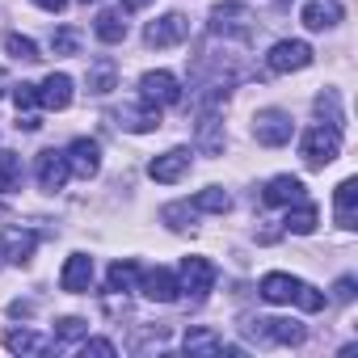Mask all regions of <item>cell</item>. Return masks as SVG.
Masks as SVG:
<instances>
[{
    "label": "cell",
    "instance_id": "1",
    "mask_svg": "<svg viewBox=\"0 0 358 358\" xmlns=\"http://www.w3.org/2000/svg\"><path fill=\"white\" fill-rule=\"evenodd\" d=\"M262 299H270V303H299L303 312H320L324 308V295L316 287H308V282H299L291 274H278V270L262 278Z\"/></svg>",
    "mask_w": 358,
    "mask_h": 358
},
{
    "label": "cell",
    "instance_id": "2",
    "mask_svg": "<svg viewBox=\"0 0 358 358\" xmlns=\"http://www.w3.org/2000/svg\"><path fill=\"white\" fill-rule=\"evenodd\" d=\"M299 152H303V160H308L312 169H324V164L337 160V152H341V127H312V131L303 135Z\"/></svg>",
    "mask_w": 358,
    "mask_h": 358
},
{
    "label": "cell",
    "instance_id": "3",
    "mask_svg": "<svg viewBox=\"0 0 358 358\" xmlns=\"http://www.w3.org/2000/svg\"><path fill=\"white\" fill-rule=\"evenodd\" d=\"M253 135H257V143H266V148H282V143H291V135H295V122H291V114L287 110H257V118H253Z\"/></svg>",
    "mask_w": 358,
    "mask_h": 358
},
{
    "label": "cell",
    "instance_id": "4",
    "mask_svg": "<svg viewBox=\"0 0 358 358\" xmlns=\"http://www.w3.org/2000/svg\"><path fill=\"white\" fill-rule=\"evenodd\" d=\"M215 274H220V270H215L207 257H186V262H182V274H177V291L203 299V295L215 287Z\"/></svg>",
    "mask_w": 358,
    "mask_h": 358
},
{
    "label": "cell",
    "instance_id": "5",
    "mask_svg": "<svg viewBox=\"0 0 358 358\" xmlns=\"http://www.w3.org/2000/svg\"><path fill=\"white\" fill-rule=\"evenodd\" d=\"M266 64H270V72H303L312 64V47L299 43V38H282V43L270 47Z\"/></svg>",
    "mask_w": 358,
    "mask_h": 358
},
{
    "label": "cell",
    "instance_id": "6",
    "mask_svg": "<svg viewBox=\"0 0 358 358\" xmlns=\"http://www.w3.org/2000/svg\"><path fill=\"white\" fill-rule=\"evenodd\" d=\"M139 97H143L148 106H177V101H182V85H177L173 72H143Z\"/></svg>",
    "mask_w": 358,
    "mask_h": 358
},
{
    "label": "cell",
    "instance_id": "7",
    "mask_svg": "<svg viewBox=\"0 0 358 358\" xmlns=\"http://www.w3.org/2000/svg\"><path fill=\"white\" fill-rule=\"evenodd\" d=\"M186 34H190V22H186L182 13H164L160 22L148 26L143 43H148V47H177V43H186Z\"/></svg>",
    "mask_w": 358,
    "mask_h": 358
},
{
    "label": "cell",
    "instance_id": "8",
    "mask_svg": "<svg viewBox=\"0 0 358 358\" xmlns=\"http://www.w3.org/2000/svg\"><path fill=\"white\" fill-rule=\"evenodd\" d=\"M34 245H38V236L30 228H5L0 232V257L9 266H26L34 257Z\"/></svg>",
    "mask_w": 358,
    "mask_h": 358
},
{
    "label": "cell",
    "instance_id": "9",
    "mask_svg": "<svg viewBox=\"0 0 358 358\" xmlns=\"http://www.w3.org/2000/svg\"><path fill=\"white\" fill-rule=\"evenodd\" d=\"M59 287H64L68 295H85V291L93 287V257H89V253H72V257L64 262V270H59Z\"/></svg>",
    "mask_w": 358,
    "mask_h": 358
},
{
    "label": "cell",
    "instance_id": "10",
    "mask_svg": "<svg viewBox=\"0 0 358 358\" xmlns=\"http://www.w3.org/2000/svg\"><path fill=\"white\" fill-rule=\"evenodd\" d=\"M186 169H190V152L186 148H173V152H164V156H156L148 164V177H152V182L173 186V182H182V177H186Z\"/></svg>",
    "mask_w": 358,
    "mask_h": 358
},
{
    "label": "cell",
    "instance_id": "11",
    "mask_svg": "<svg viewBox=\"0 0 358 358\" xmlns=\"http://www.w3.org/2000/svg\"><path fill=\"white\" fill-rule=\"evenodd\" d=\"M68 156L64 152H55V148H47V152H38V186L47 190V194H55V190H64V182H68Z\"/></svg>",
    "mask_w": 358,
    "mask_h": 358
},
{
    "label": "cell",
    "instance_id": "12",
    "mask_svg": "<svg viewBox=\"0 0 358 358\" xmlns=\"http://www.w3.org/2000/svg\"><path fill=\"white\" fill-rule=\"evenodd\" d=\"M64 156H68V169H72L76 177H97V169H101V148H97V139H72Z\"/></svg>",
    "mask_w": 358,
    "mask_h": 358
},
{
    "label": "cell",
    "instance_id": "13",
    "mask_svg": "<svg viewBox=\"0 0 358 358\" xmlns=\"http://www.w3.org/2000/svg\"><path fill=\"white\" fill-rule=\"evenodd\" d=\"M249 329H253V337L274 341V345H299V341H303V329H299L295 320H278V316H270V320H253Z\"/></svg>",
    "mask_w": 358,
    "mask_h": 358
},
{
    "label": "cell",
    "instance_id": "14",
    "mask_svg": "<svg viewBox=\"0 0 358 358\" xmlns=\"http://www.w3.org/2000/svg\"><path fill=\"white\" fill-rule=\"evenodd\" d=\"M270 207H295V203H303L308 199V190H303V182H299V177H274V182L266 186V194H262Z\"/></svg>",
    "mask_w": 358,
    "mask_h": 358
},
{
    "label": "cell",
    "instance_id": "15",
    "mask_svg": "<svg viewBox=\"0 0 358 358\" xmlns=\"http://www.w3.org/2000/svg\"><path fill=\"white\" fill-rule=\"evenodd\" d=\"M38 106H47V110H68V106H72V76H68V72H51V76L43 80V89H38Z\"/></svg>",
    "mask_w": 358,
    "mask_h": 358
},
{
    "label": "cell",
    "instance_id": "16",
    "mask_svg": "<svg viewBox=\"0 0 358 358\" xmlns=\"http://www.w3.org/2000/svg\"><path fill=\"white\" fill-rule=\"evenodd\" d=\"M249 9L245 5H220L211 9V30L215 34H249Z\"/></svg>",
    "mask_w": 358,
    "mask_h": 358
},
{
    "label": "cell",
    "instance_id": "17",
    "mask_svg": "<svg viewBox=\"0 0 358 358\" xmlns=\"http://www.w3.org/2000/svg\"><path fill=\"white\" fill-rule=\"evenodd\" d=\"M139 291H143V299H156V303H173L177 299V278L169 274V270H148L143 278H139Z\"/></svg>",
    "mask_w": 358,
    "mask_h": 358
},
{
    "label": "cell",
    "instance_id": "18",
    "mask_svg": "<svg viewBox=\"0 0 358 358\" xmlns=\"http://www.w3.org/2000/svg\"><path fill=\"white\" fill-rule=\"evenodd\" d=\"M299 17H303L308 30H329V26L341 22V5H337V0H308Z\"/></svg>",
    "mask_w": 358,
    "mask_h": 358
},
{
    "label": "cell",
    "instance_id": "19",
    "mask_svg": "<svg viewBox=\"0 0 358 358\" xmlns=\"http://www.w3.org/2000/svg\"><path fill=\"white\" fill-rule=\"evenodd\" d=\"M358 182L354 177H345V182L337 186V199H333V211H337V224L341 228H358Z\"/></svg>",
    "mask_w": 358,
    "mask_h": 358
},
{
    "label": "cell",
    "instance_id": "20",
    "mask_svg": "<svg viewBox=\"0 0 358 358\" xmlns=\"http://www.w3.org/2000/svg\"><path fill=\"white\" fill-rule=\"evenodd\" d=\"M182 345H186V354H190V358H211V354H220V350H224V337H220L215 329H190Z\"/></svg>",
    "mask_w": 358,
    "mask_h": 358
},
{
    "label": "cell",
    "instance_id": "21",
    "mask_svg": "<svg viewBox=\"0 0 358 358\" xmlns=\"http://www.w3.org/2000/svg\"><path fill=\"white\" fill-rule=\"evenodd\" d=\"M5 350H13V354H47L51 341L38 337V333H30V329H9L5 333Z\"/></svg>",
    "mask_w": 358,
    "mask_h": 358
},
{
    "label": "cell",
    "instance_id": "22",
    "mask_svg": "<svg viewBox=\"0 0 358 358\" xmlns=\"http://www.w3.org/2000/svg\"><path fill=\"white\" fill-rule=\"evenodd\" d=\"M316 220H320V215H316L312 203H295V211H287L282 224H287V232H295V236H312V232H316Z\"/></svg>",
    "mask_w": 358,
    "mask_h": 358
},
{
    "label": "cell",
    "instance_id": "23",
    "mask_svg": "<svg viewBox=\"0 0 358 358\" xmlns=\"http://www.w3.org/2000/svg\"><path fill=\"white\" fill-rule=\"evenodd\" d=\"M22 190V156L17 152H0V194Z\"/></svg>",
    "mask_w": 358,
    "mask_h": 358
},
{
    "label": "cell",
    "instance_id": "24",
    "mask_svg": "<svg viewBox=\"0 0 358 358\" xmlns=\"http://www.w3.org/2000/svg\"><path fill=\"white\" fill-rule=\"evenodd\" d=\"M135 282H139V266H135V262H114L110 274H106V287L118 291V295H122V291H135Z\"/></svg>",
    "mask_w": 358,
    "mask_h": 358
},
{
    "label": "cell",
    "instance_id": "25",
    "mask_svg": "<svg viewBox=\"0 0 358 358\" xmlns=\"http://www.w3.org/2000/svg\"><path fill=\"white\" fill-rule=\"evenodd\" d=\"M122 127H127V131H139V135H143V131H156V127H160V106H148V101H143V110H127V114H122Z\"/></svg>",
    "mask_w": 358,
    "mask_h": 358
},
{
    "label": "cell",
    "instance_id": "26",
    "mask_svg": "<svg viewBox=\"0 0 358 358\" xmlns=\"http://www.w3.org/2000/svg\"><path fill=\"white\" fill-rule=\"evenodd\" d=\"M228 207H232V199H228V190H220V186H207V190H199V194H194V211L224 215Z\"/></svg>",
    "mask_w": 358,
    "mask_h": 358
},
{
    "label": "cell",
    "instance_id": "27",
    "mask_svg": "<svg viewBox=\"0 0 358 358\" xmlns=\"http://www.w3.org/2000/svg\"><path fill=\"white\" fill-rule=\"evenodd\" d=\"M97 38L101 43H122L127 38V22H122V13H97Z\"/></svg>",
    "mask_w": 358,
    "mask_h": 358
},
{
    "label": "cell",
    "instance_id": "28",
    "mask_svg": "<svg viewBox=\"0 0 358 358\" xmlns=\"http://www.w3.org/2000/svg\"><path fill=\"white\" fill-rule=\"evenodd\" d=\"M114 80H118L114 59H97V64L89 68V89H93V93H110V89H114Z\"/></svg>",
    "mask_w": 358,
    "mask_h": 358
},
{
    "label": "cell",
    "instance_id": "29",
    "mask_svg": "<svg viewBox=\"0 0 358 358\" xmlns=\"http://www.w3.org/2000/svg\"><path fill=\"white\" fill-rule=\"evenodd\" d=\"M5 51H9L13 59H26V64L43 59V55H38V47H34L30 38H22V34H9V38H5Z\"/></svg>",
    "mask_w": 358,
    "mask_h": 358
},
{
    "label": "cell",
    "instance_id": "30",
    "mask_svg": "<svg viewBox=\"0 0 358 358\" xmlns=\"http://www.w3.org/2000/svg\"><path fill=\"white\" fill-rule=\"evenodd\" d=\"M55 333H59V337H55V341H76V337H85V333H89V324H85V320H80V316H64V320H59V329H55Z\"/></svg>",
    "mask_w": 358,
    "mask_h": 358
},
{
    "label": "cell",
    "instance_id": "31",
    "mask_svg": "<svg viewBox=\"0 0 358 358\" xmlns=\"http://www.w3.org/2000/svg\"><path fill=\"white\" fill-rule=\"evenodd\" d=\"M13 106H17V114L22 110H34L38 106V89L34 85H13Z\"/></svg>",
    "mask_w": 358,
    "mask_h": 358
},
{
    "label": "cell",
    "instance_id": "32",
    "mask_svg": "<svg viewBox=\"0 0 358 358\" xmlns=\"http://www.w3.org/2000/svg\"><path fill=\"white\" fill-rule=\"evenodd\" d=\"M80 354H101V358H114L118 350H114V341H101V337H97V341H89V337H85V345H80Z\"/></svg>",
    "mask_w": 358,
    "mask_h": 358
},
{
    "label": "cell",
    "instance_id": "33",
    "mask_svg": "<svg viewBox=\"0 0 358 358\" xmlns=\"http://www.w3.org/2000/svg\"><path fill=\"white\" fill-rule=\"evenodd\" d=\"M76 51V34L72 30H59L55 34V55H72Z\"/></svg>",
    "mask_w": 358,
    "mask_h": 358
},
{
    "label": "cell",
    "instance_id": "34",
    "mask_svg": "<svg viewBox=\"0 0 358 358\" xmlns=\"http://www.w3.org/2000/svg\"><path fill=\"white\" fill-rule=\"evenodd\" d=\"M38 9H47V13H64L68 9V0H34Z\"/></svg>",
    "mask_w": 358,
    "mask_h": 358
},
{
    "label": "cell",
    "instance_id": "35",
    "mask_svg": "<svg viewBox=\"0 0 358 358\" xmlns=\"http://www.w3.org/2000/svg\"><path fill=\"white\" fill-rule=\"evenodd\" d=\"M337 299H354V278H337Z\"/></svg>",
    "mask_w": 358,
    "mask_h": 358
},
{
    "label": "cell",
    "instance_id": "36",
    "mask_svg": "<svg viewBox=\"0 0 358 358\" xmlns=\"http://www.w3.org/2000/svg\"><path fill=\"white\" fill-rule=\"evenodd\" d=\"M148 5H152V0H122L127 13H139V9H148Z\"/></svg>",
    "mask_w": 358,
    "mask_h": 358
},
{
    "label": "cell",
    "instance_id": "37",
    "mask_svg": "<svg viewBox=\"0 0 358 358\" xmlns=\"http://www.w3.org/2000/svg\"><path fill=\"white\" fill-rule=\"evenodd\" d=\"M80 5H97V0H80Z\"/></svg>",
    "mask_w": 358,
    "mask_h": 358
}]
</instances>
